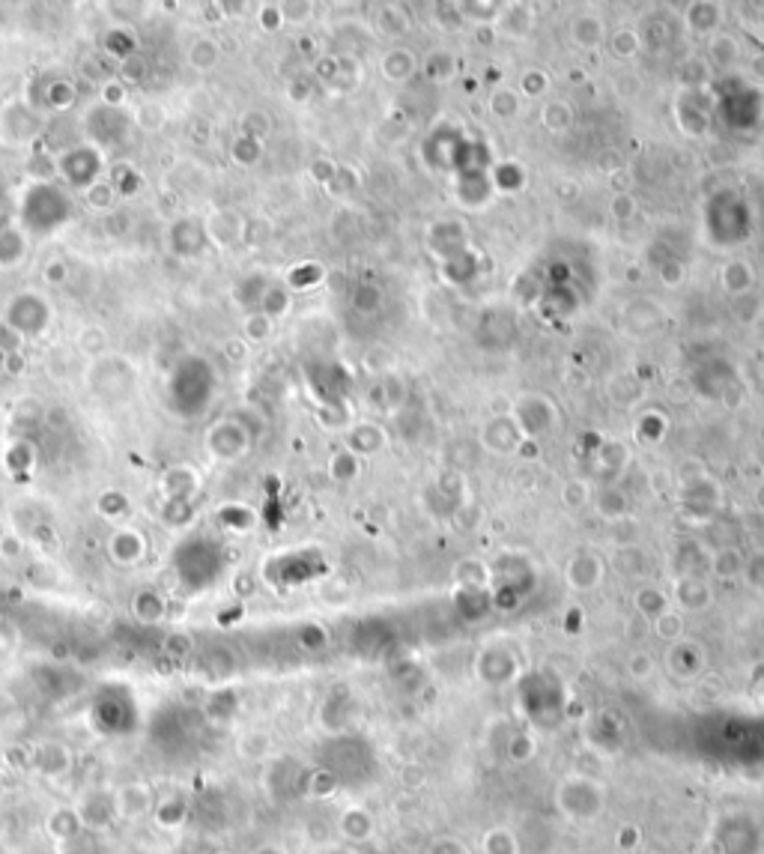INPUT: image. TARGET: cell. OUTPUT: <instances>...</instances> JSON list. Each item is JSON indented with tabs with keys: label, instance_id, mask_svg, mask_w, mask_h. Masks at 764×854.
<instances>
[{
	"label": "cell",
	"instance_id": "9",
	"mask_svg": "<svg viewBox=\"0 0 764 854\" xmlns=\"http://www.w3.org/2000/svg\"><path fill=\"white\" fill-rule=\"evenodd\" d=\"M627 669H630V675L633 678H648L651 672H654V660H651V654H645V651H636L633 657H630V663H627Z\"/></svg>",
	"mask_w": 764,
	"mask_h": 854
},
{
	"label": "cell",
	"instance_id": "4",
	"mask_svg": "<svg viewBox=\"0 0 764 854\" xmlns=\"http://www.w3.org/2000/svg\"><path fill=\"white\" fill-rule=\"evenodd\" d=\"M678 604L684 607V610H702V607H708L711 604V589L705 586V580H699V577H684L681 583H678Z\"/></svg>",
	"mask_w": 764,
	"mask_h": 854
},
{
	"label": "cell",
	"instance_id": "2",
	"mask_svg": "<svg viewBox=\"0 0 764 854\" xmlns=\"http://www.w3.org/2000/svg\"><path fill=\"white\" fill-rule=\"evenodd\" d=\"M603 580V559L594 556V553H579L573 556L571 565H568V583L579 592H588L594 586H600Z\"/></svg>",
	"mask_w": 764,
	"mask_h": 854
},
{
	"label": "cell",
	"instance_id": "10",
	"mask_svg": "<svg viewBox=\"0 0 764 854\" xmlns=\"http://www.w3.org/2000/svg\"><path fill=\"white\" fill-rule=\"evenodd\" d=\"M254 854H287L284 849H278V846H263V849H257Z\"/></svg>",
	"mask_w": 764,
	"mask_h": 854
},
{
	"label": "cell",
	"instance_id": "5",
	"mask_svg": "<svg viewBox=\"0 0 764 854\" xmlns=\"http://www.w3.org/2000/svg\"><path fill=\"white\" fill-rule=\"evenodd\" d=\"M341 834L347 837V840H353V843H365V840H371V834H374V819H371V813H365V810H347L344 816H341Z\"/></svg>",
	"mask_w": 764,
	"mask_h": 854
},
{
	"label": "cell",
	"instance_id": "3",
	"mask_svg": "<svg viewBox=\"0 0 764 854\" xmlns=\"http://www.w3.org/2000/svg\"><path fill=\"white\" fill-rule=\"evenodd\" d=\"M705 666V657L699 651V645L693 642H672L669 648V669L675 678H696Z\"/></svg>",
	"mask_w": 764,
	"mask_h": 854
},
{
	"label": "cell",
	"instance_id": "6",
	"mask_svg": "<svg viewBox=\"0 0 764 854\" xmlns=\"http://www.w3.org/2000/svg\"><path fill=\"white\" fill-rule=\"evenodd\" d=\"M481 852L484 854H520V840L508 828H490L481 837Z\"/></svg>",
	"mask_w": 764,
	"mask_h": 854
},
{
	"label": "cell",
	"instance_id": "8",
	"mask_svg": "<svg viewBox=\"0 0 764 854\" xmlns=\"http://www.w3.org/2000/svg\"><path fill=\"white\" fill-rule=\"evenodd\" d=\"M636 607H639V613H645L648 619H657V616L666 613V598H663L657 589H642V592L636 595Z\"/></svg>",
	"mask_w": 764,
	"mask_h": 854
},
{
	"label": "cell",
	"instance_id": "1",
	"mask_svg": "<svg viewBox=\"0 0 764 854\" xmlns=\"http://www.w3.org/2000/svg\"><path fill=\"white\" fill-rule=\"evenodd\" d=\"M556 810L568 819V822H597L606 810V789L582 774L565 777L556 786Z\"/></svg>",
	"mask_w": 764,
	"mask_h": 854
},
{
	"label": "cell",
	"instance_id": "7",
	"mask_svg": "<svg viewBox=\"0 0 764 854\" xmlns=\"http://www.w3.org/2000/svg\"><path fill=\"white\" fill-rule=\"evenodd\" d=\"M654 631H657V637H660V640L678 642L681 640V634H684V619H681L678 613L666 610L663 616H657V619H654Z\"/></svg>",
	"mask_w": 764,
	"mask_h": 854
}]
</instances>
